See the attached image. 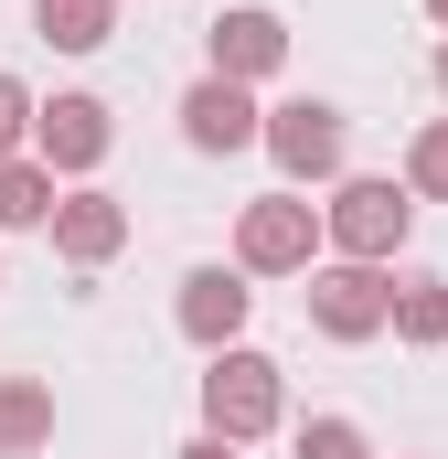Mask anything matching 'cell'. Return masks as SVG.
Here are the masks:
<instances>
[{"instance_id": "6da1fadb", "label": "cell", "mask_w": 448, "mask_h": 459, "mask_svg": "<svg viewBox=\"0 0 448 459\" xmlns=\"http://www.w3.org/2000/svg\"><path fill=\"white\" fill-rule=\"evenodd\" d=\"M278 417H289V374H278L267 352L224 342V352H214V374H203V438L246 449V438H267Z\"/></svg>"}, {"instance_id": "7a4b0ae2", "label": "cell", "mask_w": 448, "mask_h": 459, "mask_svg": "<svg viewBox=\"0 0 448 459\" xmlns=\"http://www.w3.org/2000/svg\"><path fill=\"white\" fill-rule=\"evenodd\" d=\"M406 225H417V193L406 182H374V171L332 182V204H321V246H341L352 267H384L406 246Z\"/></svg>"}, {"instance_id": "3957f363", "label": "cell", "mask_w": 448, "mask_h": 459, "mask_svg": "<svg viewBox=\"0 0 448 459\" xmlns=\"http://www.w3.org/2000/svg\"><path fill=\"white\" fill-rule=\"evenodd\" d=\"M235 267H246V278H310V267H321V204L256 193V204L235 214Z\"/></svg>"}, {"instance_id": "277c9868", "label": "cell", "mask_w": 448, "mask_h": 459, "mask_svg": "<svg viewBox=\"0 0 448 459\" xmlns=\"http://www.w3.org/2000/svg\"><path fill=\"white\" fill-rule=\"evenodd\" d=\"M256 150H267L289 182H332V171H341V108H321V97H289V108L256 117Z\"/></svg>"}, {"instance_id": "5b68a950", "label": "cell", "mask_w": 448, "mask_h": 459, "mask_svg": "<svg viewBox=\"0 0 448 459\" xmlns=\"http://www.w3.org/2000/svg\"><path fill=\"white\" fill-rule=\"evenodd\" d=\"M384 299H395L384 267H352V256L310 267V321H321L332 342H374V332H384Z\"/></svg>"}, {"instance_id": "8992f818", "label": "cell", "mask_w": 448, "mask_h": 459, "mask_svg": "<svg viewBox=\"0 0 448 459\" xmlns=\"http://www.w3.org/2000/svg\"><path fill=\"white\" fill-rule=\"evenodd\" d=\"M108 108L97 97H54V108H32V160L54 171V182H86L97 160H108Z\"/></svg>"}, {"instance_id": "52a82bcc", "label": "cell", "mask_w": 448, "mask_h": 459, "mask_svg": "<svg viewBox=\"0 0 448 459\" xmlns=\"http://www.w3.org/2000/svg\"><path fill=\"white\" fill-rule=\"evenodd\" d=\"M246 310H256V289H246V267H193V278H182V299H171V321H182V332H193L203 352L246 342Z\"/></svg>"}, {"instance_id": "ba28073f", "label": "cell", "mask_w": 448, "mask_h": 459, "mask_svg": "<svg viewBox=\"0 0 448 459\" xmlns=\"http://www.w3.org/2000/svg\"><path fill=\"white\" fill-rule=\"evenodd\" d=\"M54 246H65V267H108L117 246H128V204H117V193H97V182L54 193Z\"/></svg>"}, {"instance_id": "9c48e42d", "label": "cell", "mask_w": 448, "mask_h": 459, "mask_svg": "<svg viewBox=\"0 0 448 459\" xmlns=\"http://www.w3.org/2000/svg\"><path fill=\"white\" fill-rule=\"evenodd\" d=\"M203 43H214V75H224V86H256V75L289 65V22H278V11H224Z\"/></svg>"}, {"instance_id": "30bf717a", "label": "cell", "mask_w": 448, "mask_h": 459, "mask_svg": "<svg viewBox=\"0 0 448 459\" xmlns=\"http://www.w3.org/2000/svg\"><path fill=\"white\" fill-rule=\"evenodd\" d=\"M256 97H246V86H224V75H203V86H193V97H182V139H193V150H256Z\"/></svg>"}, {"instance_id": "8fae6325", "label": "cell", "mask_w": 448, "mask_h": 459, "mask_svg": "<svg viewBox=\"0 0 448 459\" xmlns=\"http://www.w3.org/2000/svg\"><path fill=\"white\" fill-rule=\"evenodd\" d=\"M43 438H54V385L0 374V459H32Z\"/></svg>"}, {"instance_id": "7c38bea8", "label": "cell", "mask_w": 448, "mask_h": 459, "mask_svg": "<svg viewBox=\"0 0 448 459\" xmlns=\"http://www.w3.org/2000/svg\"><path fill=\"white\" fill-rule=\"evenodd\" d=\"M384 332H395V342H417V352H438V342H448V278H395Z\"/></svg>"}, {"instance_id": "4fadbf2b", "label": "cell", "mask_w": 448, "mask_h": 459, "mask_svg": "<svg viewBox=\"0 0 448 459\" xmlns=\"http://www.w3.org/2000/svg\"><path fill=\"white\" fill-rule=\"evenodd\" d=\"M32 32H43L54 54H97L117 32V0H32Z\"/></svg>"}, {"instance_id": "5bb4252c", "label": "cell", "mask_w": 448, "mask_h": 459, "mask_svg": "<svg viewBox=\"0 0 448 459\" xmlns=\"http://www.w3.org/2000/svg\"><path fill=\"white\" fill-rule=\"evenodd\" d=\"M54 225V171L43 160H0V235H32Z\"/></svg>"}, {"instance_id": "9a60e30c", "label": "cell", "mask_w": 448, "mask_h": 459, "mask_svg": "<svg viewBox=\"0 0 448 459\" xmlns=\"http://www.w3.org/2000/svg\"><path fill=\"white\" fill-rule=\"evenodd\" d=\"M406 193H417V204H448V117H427V128L406 139Z\"/></svg>"}, {"instance_id": "2e32d148", "label": "cell", "mask_w": 448, "mask_h": 459, "mask_svg": "<svg viewBox=\"0 0 448 459\" xmlns=\"http://www.w3.org/2000/svg\"><path fill=\"white\" fill-rule=\"evenodd\" d=\"M299 459H374V449H363L352 417H310V428H299Z\"/></svg>"}, {"instance_id": "e0dca14e", "label": "cell", "mask_w": 448, "mask_h": 459, "mask_svg": "<svg viewBox=\"0 0 448 459\" xmlns=\"http://www.w3.org/2000/svg\"><path fill=\"white\" fill-rule=\"evenodd\" d=\"M22 139H32V86L0 75V160H22Z\"/></svg>"}, {"instance_id": "ac0fdd59", "label": "cell", "mask_w": 448, "mask_h": 459, "mask_svg": "<svg viewBox=\"0 0 448 459\" xmlns=\"http://www.w3.org/2000/svg\"><path fill=\"white\" fill-rule=\"evenodd\" d=\"M171 459H235V449H224V438H193V449H171Z\"/></svg>"}, {"instance_id": "d6986e66", "label": "cell", "mask_w": 448, "mask_h": 459, "mask_svg": "<svg viewBox=\"0 0 448 459\" xmlns=\"http://www.w3.org/2000/svg\"><path fill=\"white\" fill-rule=\"evenodd\" d=\"M427 22H448V0H427Z\"/></svg>"}, {"instance_id": "ffe728a7", "label": "cell", "mask_w": 448, "mask_h": 459, "mask_svg": "<svg viewBox=\"0 0 448 459\" xmlns=\"http://www.w3.org/2000/svg\"><path fill=\"white\" fill-rule=\"evenodd\" d=\"M438 86H448V43H438Z\"/></svg>"}]
</instances>
